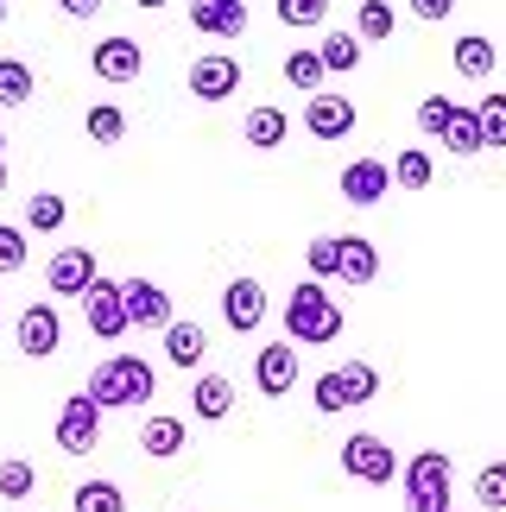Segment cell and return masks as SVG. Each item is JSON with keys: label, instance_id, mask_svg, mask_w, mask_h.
<instances>
[{"label": "cell", "instance_id": "cell-48", "mask_svg": "<svg viewBox=\"0 0 506 512\" xmlns=\"http://www.w3.org/2000/svg\"><path fill=\"white\" fill-rule=\"evenodd\" d=\"M0 7H7V0H0Z\"/></svg>", "mask_w": 506, "mask_h": 512}, {"label": "cell", "instance_id": "cell-25", "mask_svg": "<svg viewBox=\"0 0 506 512\" xmlns=\"http://www.w3.org/2000/svg\"><path fill=\"white\" fill-rule=\"evenodd\" d=\"M443 146L456 152V159H481V127H475V108H456L450 121H443V133H437Z\"/></svg>", "mask_w": 506, "mask_h": 512}, {"label": "cell", "instance_id": "cell-30", "mask_svg": "<svg viewBox=\"0 0 506 512\" xmlns=\"http://www.w3.org/2000/svg\"><path fill=\"white\" fill-rule=\"evenodd\" d=\"M475 127H481V152H500V146H506V95H500V89L481 95Z\"/></svg>", "mask_w": 506, "mask_h": 512}, {"label": "cell", "instance_id": "cell-14", "mask_svg": "<svg viewBox=\"0 0 506 512\" xmlns=\"http://www.w3.org/2000/svg\"><path fill=\"white\" fill-rule=\"evenodd\" d=\"M222 323L235 329V336H253V329L266 323V285L260 279H228V291H222Z\"/></svg>", "mask_w": 506, "mask_h": 512}, {"label": "cell", "instance_id": "cell-2", "mask_svg": "<svg viewBox=\"0 0 506 512\" xmlns=\"http://www.w3.org/2000/svg\"><path fill=\"white\" fill-rule=\"evenodd\" d=\"M152 392H159V380H152L146 354H114V361H102L89 373L83 399L95 411H121V405H152Z\"/></svg>", "mask_w": 506, "mask_h": 512}, {"label": "cell", "instance_id": "cell-38", "mask_svg": "<svg viewBox=\"0 0 506 512\" xmlns=\"http://www.w3.org/2000/svg\"><path fill=\"white\" fill-rule=\"evenodd\" d=\"M310 405H317L323 418H336V411H348L342 386H336V367H329V373H317V380H310Z\"/></svg>", "mask_w": 506, "mask_h": 512}, {"label": "cell", "instance_id": "cell-22", "mask_svg": "<svg viewBox=\"0 0 506 512\" xmlns=\"http://www.w3.org/2000/svg\"><path fill=\"white\" fill-rule=\"evenodd\" d=\"M386 177H393L399 190H431V177H437V159L424 146H405L393 165H386Z\"/></svg>", "mask_w": 506, "mask_h": 512}, {"label": "cell", "instance_id": "cell-39", "mask_svg": "<svg viewBox=\"0 0 506 512\" xmlns=\"http://www.w3.org/2000/svg\"><path fill=\"white\" fill-rule=\"evenodd\" d=\"M26 266V228H13V222H0V279L7 272Z\"/></svg>", "mask_w": 506, "mask_h": 512}, {"label": "cell", "instance_id": "cell-19", "mask_svg": "<svg viewBox=\"0 0 506 512\" xmlns=\"http://www.w3.org/2000/svg\"><path fill=\"white\" fill-rule=\"evenodd\" d=\"M386 190H393V177H386L380 159H355V165H342V196H348L355 209H374Z\"/></svg>", "mask_w": 506, "mask_h": 512}, {"label": "cell", "instance_id": "cell-27", "mask_svg": "<svg viewBox=\"0 0 506 512\" xmlns=\"http://www.w3.org/2000/svg\"><path fill=\"white\" fill-rule=\"evenodd\" d=\"M83 133L95 146H121L127 140V108H114V102H95L89 114H83Z\"/></svg>", "mask_w": 506, "mask_h": 512}, {"label": "cell", "instance_id": "cell-35", "mask_svg": "<svg viewBox=\"0 0 506 512\" xmlns=\"http://www.w3.org/2000/svg\"><path fill=\"white\" fill-rule=\"evenodd\" d=\"M475 506H481V512H500V506H506V462H488V468L475 475Z\"/></svg>", "mask_w": 506, "mask_h": 512}, {"label": "cell", "instance_id": "cell-1", "mask_svg": "<svg viewBox=\"0 0 506 512\" xmlns=\"http://www.w3.org/2000/svg\"><path fill=\"white\" fill-rule=\"evenodd\" d=\"M342 304L329 298V285L317 279H298L291 285V298H285V342L291 348H329V342H342Z\"/></svg>", "mask_w": 506, "mask_h": 512}, {"label": "cell", "instance_id": "cell-12", "mask_svg": "<svg viewBox=\"0 0 506 512\" xmlns=\"http://www.w3.org/2000/svg\"><path fill=\"white\" fill-rule=\"evenodd\" d=\"M253 386H260V399H285V392L298 386V348L266 342L260 354H253Z\"/></svg>", "mask_w": 506, "mask_h": 512}, {"label": "cell", "instance_id": "cell-33", "mask_svg": "<svg viewBox=\"0 0 506 512\" xmlns=\"http://www.w3.org/2000/svg\"><path fill=\"white\" fill-rule=\"evenodd\" d=\"M272 13H279V26L304 32V26H323L329 19V0H272Z\"/></svg>", "mask_w": 506, "mask_h": 512}, {"label": "cell", "instance_id": "cell-45", "mask_svg": "<svg viewBox=\"0 0 506 512\" xmlns=\"http://www.w3.org/2000/svg\"><path fill=\"white\" fill-rule=\"evenodd\" d=\"M216 7H247V0H216Z\"/></svg>", "mask_w": 506, "mask_h": 512}, {"label": "cell", "instance_id": "cell-8", "mask_svg": "<svg viewBox=\"0 0 506 512\" xmlns=\"http://www.w3.org/2000/svg\"><path fill=\"white\" fill-rule=\"evenodd\" d=\"M83 323H89L95 342H121L127 336V310H121V285L114 279H95L83 291Z\"/></svg>", "mask_w": 506, "mask_h": 512}, {"label": "cell", "instance_id": "cell-9", "mask_svg": "<svg viewBox=\"0 0 506 512\" xmlns=\"http://www.w3.org/2000/svg\"><path fill=\"white\" fill-rule=\"evenodd\" d=\"M13 342L26 361H51L57 342H64V317H57L51 304H32V310H19V323H13Z\"/></svg>", "mask_w": 506, "mask_h": 512}, {"label": "cell", "instance_id": "cell-10", "mask_svg": "<svg viewBox=\"0 0 506 512\" xmlns=\"http://www.w3.org/2000/svg\"><path fill=\"white\" fill-rule=\"evenodd\" d=\"M304 127H310V140H348L355 133V102L342 89H317L304 102Z\"/></svg>", "mask_w": 506, "mask_h": 512}, {"label": "cell", "instance_id": "cell-44", "mask_svg": "<svg viewBox=\"0 0 506 512\" xmlns=\"http://www.w3.org/2000/svg\"><path fill=\"white\" fill-rule=\"evenodd\" d=\"M0 190H7V159H0Z\"/></svg>", "mask_w": 506, "mask_h": 512}, {"label": "cell", "instance_id": "cell-18", "mask_svg": "<svg viewBox=\"0 0 506 512\" xmlns=\"http://www.w3.org/2000/svg\"><path fill=\"white\" fill-rule=\"evenodd\" d=\"M190 411H197L203 424H222L228 411H235V380H228V373H197V380H190Z\"/></svg>", "mask_w": 506, "mask_h": 512}, {"label": "cell", "instance_id": "cell-28", "mask_svg": "<svg viewBox=\"0 0 506 512\" xmlns=\"http://www.w3.org/2000/svg\"><path fill=\"white\" fill-rule=\"evenodd\" d=\"M336 386H342L348 411H355V405H367V399L380 392V367H374V361H348V367H336Z\"/></svg>", "mask_w": 506, "mask_h": 512}, {"label": "cell", "instance_id": "cell-16", "mask_svg": "<svg viewBox=\"0 0 506 512\" xmlns=\"http://www.w3.org/2000/svg\"><path fill=\"white\" fill-rule=\"evenodd\" d=\"M165 361L171 367H184V373H197L203 361H209V336H203V323H184V317H171L165 329Z\"/></svg>", "mask_w": 506, "mask_h": 512}, {"label": "cell", "instance_id": "cell-31", "mask_svg": "<svg viewBox=\"0 0 506 512\" xmlns=\"http://www.w3.org/2000/svg\"><path fill=\"white\" fill-rule=\"evenodd\" d=\"M393 26H399V13L386 7V0H361V7H355V38H361V45H380V38H393Z\"/></svg>", "mask_w": 506, "mask_h": 512}, {"label": "cell", "instance_id": "cell-7", "mask_svg": "<svg viewBox=\"0 0 506 512\" xmlns=\"http://www.w3.org/2000/svg\"><path fill=\"white\" fill-rule=\"evenodd\" d=\"M95 443H102V411H95L83 392H70V399L57 405V449H64V456H89Z\"/></svg>", "mask_w": 506, "mask_h": 512}, {"label": "cell", "instance_id": "cell-47", "mask_svg": "<svg viewBox=\"0 0 506 512\" xmlns=\"http://www.w3.org/2000/svg\"><path fill=\"white\" fill-rule=\"evenodd\" d=\"M0 26H7V7H0Z\"/></svg>", "mask_w": 506, "mask_h": 512}, {"label": "cell", "instance_id": "cell-5", "mask_svg": "<svg viewBox=\"0 0 506 512\" xmlns=\"http://www.w3.org/2000/svg\"><path fill=\"white\" fill-rule=\"evenodd\" d=\"M89 70L102 76V83H140V76H146V51H140V38H127V32L95 38Z\"/></svg>", "mask_w": 506, "mask_h": 512}, {"label": "cell", "instance_id": "cell-17", "mask_svg": "<svg viewBox=\"0 0 506 512\" xmlns=\"http://www.w3.org/2000/svg\"><path fill=\"white\" fill-rule=\"evenodd\" d=\"M184 443H190L184 418H171V411H146V424H140V449H146L152 462H171V456H184Z\"/></svg>", "mask_w": 506, "mask_h": 512}, {"label": "cell", "instance_id": "cell-36", "mask_svg": "<svg viewBox=\"0 0 506 512\" xmlns=\"http://www.w3.org/2000/svg\"><path fill=\"white\" fill-rule=\"evenodd\" d=\"M32 487H38V468L32 462H0V500H26L32 494Z\"/></svg>", "mask_w": 506, "mask_h": 512}, {"label": "cell", "instance_id": "cell-3", "mask_svg": "<svg viewBox=\"0 0 506 512\" xmlns=\"http://www.w3.org/2000/svg\"><path fill=\"white\" fill-rule=\"evenodd\" d=\"M450 456L443 449H418L405 462V512H450Z\"/></svg>", "mask_w": 506, "mask_h": 512}, {"label": "cell", "instance_id": "cell-20", "mask_svg": "<svg viewBox=\"0 0 506 512\" xmlns=\"http://www.w3.org/2000/svg\"><path fill=\"white\" fill-rule=\"evenodd\" d=\"M190 26L209 38H241L247 32V7H216V0H190Z\"/></svg>", "mask_w": 506, "mask_h": 512}, {"label": "cell", "instance_id": "cell-6", "mask_svg": "<svg viewBox=\"0 0 506 512\" xmlns=\"http://www.w3.org/2000/svg\"><path fill=\"white\" fill-rule=\"evenodd\" d=\"M95 279H102V260H95L89 247H57L51 260H45V285H51V298H83Z\"/></svg>", "mask_w": 506, "mask_h": 512}, {"label": "cell", "instance_id": "cell-24", "mask_svg": "<svg viewBox=\"0 0 506 512\" xmlns=\"http://www.w3.org/2000/svg\"><path fill=\"white\" fill-rule=\"evenodd\" d=\"M64 222H70V203L57 190H38L32 203H26V222H19V228H26V234H57Z\"/></svg>", "mask_w": 506, "mask_h": 512}, {"label": "cell", "instance_id": "cell-26", "mask_svg": "<svg viewBox=\"0 0 506 512\" xmlns=\"http://www.w3.org/2000/svg\"><path fill=\"white\" fill-rule=\"evenodd\" d=\"M317 64H323V76H348L361 64V38L355 32H329L323 45H317Z\"/></svg>", "mask_w": 506, "mask_h": 512}, {"label": "cell", "instance_id": "cell-32", "mask_svg": "<svg viewBox=\"0 0 506 512\" xmlns=\"http://www.w3.org/2000/svg\"><path fill=\"white\" fill-rule=\"evenodd\" d=\"M70 506L76 512H127V494H121V481H83Z\"/></svg>", "mask_w": 506, "mask_h": 512}, {"label": "cell", "instance_id": "cell-41", "mask_svg": "<svg viewBox=\"0 0 506 512\" xmlns=\"http://www.w3.org/2000/svg\"><path fill=\"white\" fill-rule=\"evenodd\" d=\"M405 7H412L418 19H450V7H456V0H405Z\"/></svg>", "mask_w": 506, "mask_h": 512}, {"label": "cell", "instance_id": "cell-29", "mask_svg": "<svg viewBox=\"0 0 506 512\" xmlns=\"http://www.w3.org/2000/svg\"><path fill=\"white\" fill-rule=\"evenodd\" d=\"M32 64L26 57H0V108H26L32 102Z\"/></svg>", "mask_w": 506, "mask_h": 512}, {"label": "cell", "instance_id": "cell-34", "mask_svg": "<svg viewBox=\"0 0 506 512\" xmlns=\"http://www.w3.org/2000/svg\"><path fill=\"white\" fill-rule=\"evenodd\" d=\"M285 83H291V89H304V95H317V89H323V64H317V51H291V57H285Z\"/></svg>", "mask_w": 506, "mask_h": 512}, {"label": "cell", "instance_id": "cell-13", "mask_svg": "<svg viewBox=\"0 0 506 512\" xmlns=\"http://www.w3.org/2000/svg\"><path fill=\"white\" fill-rule=\"evenodd\" d=\"M184 83L197 102H228V95L241 89V57H197V64L184 70Z\"/></svg>", "mask_w": 506, "mask_h": 512}, {"label": "cell", "instance_id": "cell-37", "mask_svg": "<svg viewBox=\"0 0 506 512\" xmlns=\"http://www.w3.org/2000/svg\"><path fill=\"white\" fill-rule=\"evenodd\" d=\"M304 266H310V279H336V234H317V241L304 247Z\"/></svg>", "mask_w": 506, "mask_h": 512}, {"label": "cell", "instance_id": "cell-40", "mask_svg": "<svg viewBox=\"0 0 506 512\" xmlns=\"http://www.w3.org/2000/svg\"><path fill=\"white\" fill-rule=\"evenodd\" d=\"M450 114H456V102H450V95H424V102H418V127H424V133H431V140H437Z\"/></svg>", "mask_w": 506, "mask_h": 512}, {"label": "cell", "instance_id": "cell-4", "mask_svg": "<svg viewBox=\"0 0 506 512\" xmlns=\"http://www.w3.org/2000/svg\"><path fill=\"white\" fill-rule=\"evenodd\" d=\"M342 475H348V481H367V487L399 481V456H393V443L374 437V430H355V437L342 443Z\"/></svg>", "mask_w": 506, "mask_h": 512}, {"label": "cell", "instance_id": "cell-49", "mask_svg": "<svg viewBox=\"0 0 506 512\" xmlns=\"http://www.w3.org/2000/svg\"><path fill=\"white\" fill-rule=\"evenodd\" d=\"M450 512H456V506H450Z\"/></svg>", "mask_w": 506, "mask_h": 512}, {"label": "cell", "instance_id": "cell-42", "mask_svg": "<svg viewBox=\"0 0 506 512\" xmlns=\"http://www.w3.org/2000/svg\"><path fill=\"white\" fill-rule=\"evenodd\" d=\"M57 7H64L70 19H89V13H102V0H57Z\"/></svg>", "mask_w": 506, "mask_h": 512}, {"label": "cell", "instance_id": "cell-46", "mask_svg": "<svg viewBox=\"0 0 506 512\" xmlns=\"http://www.w3.org/2000/svg\"><path fill=\"white\" fill-rule=\"evenodd\" d=\"M0 159H7V133H0Z\"/></svg>", "mask_w": 506, "mask_h": 512}, {"label": "cell", "instance_id": "cell-11", "mask_svg": "<svg viewBox=\"0 0 506 512\" xmlns=\"http://www.w3.org/2000/svg\"><path fill=\"white\" fill-rule=\"evenodd\" d=\"M121 310H127V329H165L178 310H171V291L152 285V279H127L121 285Z\"/></svg>", "mask_w": 506, "mask_h": 512}, {"label": "cell", "instance_id": "cell-23", "mask_svg": "<svg viewBox=\"0 0 506 512\" xmlns=\"http://www.w3.org/2000/svg\"><path fill=\"white\" fill-rule=\"evenodd\" d=\"M494 64H500V51H494V38H481V32H462L456 38V70L462 76H494Z\"/></svg>", "mask_w": 506, "mask_h": 512}, {"label": "cell", "instance_id": "cell-21", "mask_svg": "<svg viewBox=\"0 0 506 512\" xmlns=\"http://www.w3.org/2000/svg\"><path fill=\"white\" fill-rule=\"evenodd\" d=\"M285 140H291V121H285V108H260V102H253V108H247V146L272 152V146H285Z\"/></svg>", "mask_w": 506, "mask_h": 512}, {"label": "cell", "instance_id": "cell-43", "mask_svg": "<svg viewBox=\"0 0 506 512\" xmlns=\"http://www.w3.org/2000/svg\"><path fill=\"white\" fill-rule=\"evenodd\" d=\"M133 7H146V13H152V7H165V0H133Z\"/></svg>", "mask_w": 506, "mask_h": 512}, {"label": "cell", "instance_id": "cell-15", "mask_svg": "<svg viewBox=\"0 0 506 512\" xmlns=\"http://www.w3.org/2000/svg\"><path fill=\"white\" fill-rule=\"evenodd\" d=\"M336 279L355 285V291L380 279V247L367 234H336Z\"/></svg>", "mask_w": 506, "mask_h": 512}]
</instances>
